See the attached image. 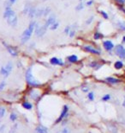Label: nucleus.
I'll return each instance as SVG.
<instances>
[{
  "mask_svg": "<svg viewBox=\"0 0 125 133\" xmlns=\"http://www.w3.org/2000/svg\"><path fill=\"white\" fill-rule=\"evenodd\" d=\"M57 21V18H56V15H54V14H52V15H51L50 16V17H48V18H47V20L46 21H45V27L46 29H48L50 26L51 25L52 23H53V22H55Z\"/></svg>",
  "mask_w": 125,
  "mask_h": 133,
  "instance_id": "obj_9",
  "label": "nucleus"
},
{
  "mask_svg": "<svg viewBox=\"0 0 125 133\" xmlns=\"http://www.w3.org/2000/svg\"><path fill=\"white\" fill-rule=\"evenodd\" d=\"M10 1L11 4H14L15 2H16V0H10Z\"/></svg>",
  "mask_w": 125,
  "mask_h": 133,
  "instance_id": "obj_49",
  "label": "nucleus"
},
{
  "mask_svg": "<svg viewBox=\"0 0 125 133\" xmlns=\"http://www.w3.org/2000/svg\"><path fill=\"white\" fill-rule=\"evenodd\" d=\"M83 49L85 51L88 52V53H91L93 55H99L101 54V51L99 50V49H96L94 48H93L92 46H89V45H87V46H84Z\"/></svg>",
  "mask_w": 125,
  "mask_h": 133,
  "instance_id": "obj_5",
  "label": "nucleus"
},
{
  "mask_svg": "<svg viewBox=\"0 0 125 133\" xmlns=\"http://www.w3.org/2000/svg\"><path fill=\"white\" fill-rule=\"evenodd\" d=\"M87 99L89 100L90 101H94V93L93 92H88L87 94Z\"/></svg>",
  "mask_w": 125,
  "mask_h": 133,
  "instance_id": "obj_32",
  "label": "nucleus"
},
{
  "mask_svg": "<svg viewBox=\"0 0 125 133\" xmlns=\"http://www.w3.org/2000/svg\"><path fill=\"white\" fill-rule=\"evenodd\" d=\"M11 3L10 0H6V1H4V6L5 9H8V8H11Z\"/></svg>",
  "mask_w": 125,
  "mask_h": 133,
  "instance_id": "obj_31",
  "label": "nucleus"
},
{
  "mask_svg": "<svg viewBox=\"0 0 125 133\" xmlns=\"http://www.w3.org/2000/svg\"><path fill=\"white\" fill-rule=\"evenodd\" d=\"M81 89H82L83 92H88V91H89V87H84Z\"/></svg>",
  "mask_w": 125,
  "mask_h": 133,
  "instance_id": "obj_46",
  "label": "nucleus"
},
{
  "mask_svg": "<svg viewBox=\"0 0 125 133\" xmlns=\"http://www.w3.org/2000/svg\"><path fill=\"white\" fill-rule=\"evenodd\" d=\"M31 8H32V7H31L30 4H27L26 5H25L24 9H23V14H24V15H28Z\"/></svg>",
  "mask_w": 125,
  "mask_h": 133,
  "instance_id": "obj_27",
  "label": "nucleus"
},
{
  "mask_svg": "<svg viewBox=\"0 0 125 133\" xmlns=\"http://www.w3.org/2000/svg\"><path fill=\"white\" fill-rule=\"evenodd\" d=\"M99 13H100V15L102 16V17L104 19H109V16L107 13L105 12V11H104V10H100L99 11Z\"/></svg>",
  "mask_w": 125,
  "mask_h": 133,
  "instance_id": "obj_34",
  "label": "nucleus"
},
{
  "mask_svg": "<svg viewBox=\"0 0 125 133\" xmlns=\"http://www.w3.org/2000/svg\"><path fill=\"white\" fill-rule=\"evenodd\" d=\"M122 43H124V44H125V35H123V37H122Z\"/></svg>",
  "mask_w": 125,
  "mask_h": 133,
  "instance_id": "obj_50",
  "label": "nucleus"
},
{
  "mask_svg": "<svg viewBox=\"0 0 125 133\" xmlns=\"http://www.w3.org/2000/svg\"><path fill=\"white\" fill-rule=\"evenodd\" d=\"M6 20H7V22H8L9 25H10L12 27H16L17 22H18V18H17V17L15 14L11 16V17H10L8 19H6Z\"/></svg>",
  "mask_w": 125,
  "mask_h": 133,
  "instance_id": "obj_6",
  "label": "nucleus"
},
{
  "mask_svg": "<svg viewBox=\"0 0 125 133\" xmlns=\"http://www.w3.org/2000/svg\"><path fill=\"white\" fill-rule=\"evenodd\" d=\"M36 10H37V9L36 8H33V7H32L30 9V10H29V12H28V17H30V18H33V17H35V16H36Z\"/></svg>",
  "mask_w": 125,
  "mask_h": 133,
  "instance_id": "obj_18",
  "label": "nucleus"
},
{
  "mask_svg": "<svg viewBox=\"0 0 125 133\" xmlns=\"http://www.w3.org/2000/svg\"><path fill=\"white\" fill-rule=\"evenodd\" d=\"M117 27L118 29H119L120 30L124 31V32H125V22H124L118 21L117 22Z\"/></svg>",
  "mask_w": 125,
  "mask_h": 133,
  "instance_id": "obj_19",
  "label": "nucleus"
},
{
  "mask_svg": "<svg viewBox=\"0 0 125 133\" xmlns=\"http://www.w3.org/2000/svg\"><path fill=\"white\" fill-rule=\"evenodd\" d=\"M118 9H119L120 10H122V12H123L124 14H125V9L123 8V5H120V6H118Z\"/></svg>",
  "mask_w": 125,
  "mask_h": 133,
  "instance_id": "obj_45",
  "label": "nucleus"
},
{
  "mask_svg": "<svg viewBox=\"0 0 125 133\" xmlns=\"http://www.w3.org/2000/svg\"><path fill=\"white\" fill-rule=\"evenodd\" d=\"M124 91H125V89H124Z\"/></svg>",
  "mask_w": 125,
  "mask_h": 133,
  "instance_id": "obj_54",
  "label": "nucleus"
},
{
  "mask_svg": "<svg viewBox=\"0 0 125 133\" xmlns=\"http://www.w3.org/2000/svg\"><path fill=\"white\" fill-rule=\"evenodd\" d=\"M4 67H5L6 70H7L9 73H11V71H12V69H13V63L10 62L6 64V66H4Z\"/></svg>",
  "mask_w": 125,
  "mask_h": 133,
  "instance_id": "obj_25",
  "label": "nucleus"
},
{
  "mask_svg": "<svg viewBox=\"0 0 125 133\" xmlns=\"http://www.w3.org/2000/svg\"><path fill=\"white\" fill-rule=\"evenodd\" d=\"M44 10H45V8L37 9V10H36L35 17H42V16H44Z\"/></svg>",
  "mask_w": 125,
  "mask_h": 133,
  "instance_id": "obj_21",
  "label": "nucleus"
},
{
  "mask_svg": "<svg viewBox=\"0 0 125 133\" xmlns=\"http://www.w3.org/2000/svg\"><path fill=\"white\" fill-rule=\"evenodd\" d=\"M89 66L91 67H93V68H95L97 70V69H99V68H100V67H102V65L100 64H99L97 62H91L90 64H89Z\"/></svg>",
  "mask_w": 125,
  "mask_h": 133,
  "instance_id": "obj_22",
  "label": "nucleus"
},
{
  "mask_svg": "<svg viewBox=\"0 0 125 133\" xmlns=\"http://www.w3.org/2000/svg\"><path fill=\"white\" fill-rule=\"evenodd\" d=\"M35 131L37 133H48V130H47L46 128L42 125L38 126V127L35 129Z\"/></svg>",
  "mask_w": 125,
  "mask_h": 133,
  "instance_id": "obj_14",
  "label": "nucleus"
},
{
  "mask_svg": "<svg viewBox=\"0 0 125 133\" xmlns=\"http://www.w3.org/2000/svg\"><path fill=\"white\" fill-rule=\"evenodd\" d=\"M68 112H69V107L67 106V105H63V111L61 112L60 116H59V118H58V120H57V124L60 123V121H62L63 118H65V117L68 115Z\"/></svg>",
  "mask_w": 125,
  "mask_h": 133,
  "instance_id": "obj_7",
  "label": "nucleus"
},
{
  "mask_svg": "<svg viewBox=\"0 0 125 133\" xmlns=\"http://www.w3.org/2000/svg\"><path fill=\"white\" fill-rule=\"evenodd\" d=\"M103 34H101L100 32H95L94 35V40H100L103 38Z\"/></svg>",
  "mask_w": 125,
  "mask_h": 133,
  "instance_id": "obj_26",
  "label": "nucleus"
},
{
  "mask_svg": "<svg viewBox=\"0 0 125 133\" xmlns=\"http://www.w3.org/2000/svg\"><path fill=\"white\" fill-rule=\"evenodd\" d=\"M15 14V11L13 10L11 8L5 9V10H4V19H8L10 17H11V16H13Z\"/></svg>",
  "mask_w": 125,
  "mask_h": 133,
  "instance_id": "obj_11",
  "label": "nucleus"
},
{
  "mask_svg": "<svg viewBox=\"0 0 125 133\" xmlns=\"http://www.w3.org/2000/svg\"><path fill=\"white\" fill-rule=\"evenodd\" d=\"M94 16H92V17H90L89 18L87 19V21H86V25H89V24H91L93 22V21H94Z\"/></svg>",
  "mask_w": 125,
  "mask_h": 133,
  "instance_id": "obj_36",
  "label": "nucleus"
},
{
  "mask_svg": "<svg viewBox=\"0 0 125 133\" xmlns=\"http://www.w3.org/2000/svg\"><path fill=\"white\" fill-rule=\"evenodd\" d=\"M5 114V109L4 107H0V118H3Z\"/></svg>",
  "mask_w": 125,
  "mask_h": 133,
  "instance_id": "obj_38",
  "label": "nucleus"
},
{
  "mask_svg": "<svg viewBox=\"0 0 125 133\" xmlns=\"http://www.w3.org/2000/svg\"><path fill=\"white\" fill-rule=\"evenodd\" d=\"M59 24H60V23H59V22L58 21H56L55 22H53V23H52L51 25L49 27V29L51 30H57V29H58V27H59Z\"/></svg>",
  "mask_w": 125,
  "mask_h": 133,
  "instance_id": "obj_24",
  "label": "nucleus"
},
{
  "mask_svg": "<svg viewBox=\"0 0 125 133\" xmlns=\"http://www.w3.org/2000/svg\"><path fill=\"white\" fill-rule=\"evenodd\" d=\"M4 125H2V127L0 128V132L4 131Z\"/></svg>",
  "mask_w": 125,
  "mask_h": 133,
  "instance_id": "obj_48",
  "label": "nucleus"
},
{
  "mask_svg": "<svg viewBox=\"0 0 125 133\" xmlns=\"http://www.w3.org/2000/svg\"><path fill=\"white\" fill-rule=\"evenodd\" d=\"M109 130L111 132V133H117V127L114 125H111L109 126Z\"/></svg>",
  "mask_w": 125,
  "mask_h": 133,
  "instance_id": "obj_30",
  "label": "nucleus"
},
{
  "mask_svg": "<svg viewBox=\"0 0 125 133\" xmlns=\"http://www.w3.org/2000/svg\"><path fill=\"white\" fill-rule=\"evenodd\" d=\"M84 7H85V5L82 4V3H80L79 4H77V6L76 7V11H81V10H82Z\"/></svg>",
  "mask_w": 125,
  "mask_h": 133,
  "instance_id": "obj_29",
  "label": "nucleus"
},
{
  "mask_svg": "<svg viewBox=\"0 0 125 133\" xmlns=\"http://www.w3.org/2000/svg\"><path fill=\"white\" fill-rule=\"evenodd\" d=\"M111 99V94H104V95L101 98V101H103V102H106V101H109Z\"/></svg>",
  "mask_w": 125,
  "mask_h": 133,
  "instance_id": "obj_28",
  "label": "nucleus"
},
{
  "mask_svg": "<svg viewBox=\"0 0 125 133\" xmlns=\"http://www.w3.org/2000/svg\"><path fill=\"white\" fill-rule=\"evenodd\" d=\"M115 1L117 2L118 4H120V5H123L125 4V0H115Z\"/></svg>",
  "mask_w": 125,
  "mask_h": 133,
  "instance_id": "obj_43",
  "label": "nucleus"
},
{
  "mask_svg": "<svg viewBox=\"0 0 125 133\" xmlns=\"http://www.w3.org/2000/svg\"><path fill=\"white\" fill-rule=\"evenodd\" d=\"M50 62H51V65H60V66L63 65V62L62 61V59H58L57 57H52L50 60Z\"/></svg>",
  "mask_w": 125,
  "mask_h": 133,
  "instance_id": "obj_13",
  "label": "nucleus"
},
{
  "mask_svg": "<svg viewBox=\"0 0 125 133\" xmlns=\"http://www.w3.org/2000/svg\"><path fill=\"white\" fill-rule=\"evenodd\" d=\"M67 60L69 61V62L71 63H75V62H78V57L75 55H69V57H67Z\"/></svg>",
  "mask_w": 125,
  "mask_h": 133,
  "instance_id": "obj_20",
  "label": "nucleus"
},
{
  "mask_svg": "<svg viewBox=\"0 0 125 133\" xmlns=\"http://www.w3.org/2000/svg\"><path fill=\"white\" fill-rule=\"evenodd\" d=\"M22 106H23L24 109H26V110H31L32 108H33V105H32V104L28 102V101L22 103Z\"/></svg>",
  "mask_w": 125,
  "mask_h": 133,
  "instance_id": "obj_23",
  "label": "nucleus"
},
{
  "mask_svg": "<svg viewBox=\"0 0 125 133\" xmlns=\"http://www.w3.org/2000/svg\"><path fill=\"white\" fill-rule=\"evenodd\" d=\"M36 24H37V22H34V21L31 22L30 23H29L28 27L24 30V32L22 33V37H21L22 43H25V42H27L29 39H30V37H32L33 31H34V30H35Z\"/></svg>",
  "mask_w": 125,
  "mask_h": 133,
  "instance_id": "obj_1",
  "label": "nucleus"
},
{
  "mask_svg": "<svg viewBox=\"0 0 125 133\" xmlns=\"http://www.w3.org/2000/svg\"><path fill=\"white\" fill-rule=\"evenodd\" d=\"M71 29H72V28H71ZM76 30H75V29H72V30H70V32H69V37H71V38H73V37H75V35H76Z\"/></svg>",
  "mask_w": 125,
  "mask_h": 133,
  "instance_id": "obj_39",
  "label": "nucleus"
},
{
  "mask_svg": "<svg viewBox=\"0 0 125 133\" xmlns=\"http://www.w3.org/2000/svg\"><path fill=\"white\" fill-rule=\"evenodd\" d=\"M4 47H5V48L7 49L8 52L10 54V55H12V56H16V55H17V51L15 50V49H14L13 47L10 46V45L4 43Z\"/></svg>",
  "mask_w": 125,
  "mask_h": 133,
  "instance_id": "obj_12",
  "label": "nucleus"
},
{
  "mask_svg": "<svg viewBox=\"0 0 125 133\" xmlns=\"http://www.w3.org/2000/svg\"><path fill=\"white\" fill-rule=\"evenodd\" d=\"M16 128H17V125H15L13 127H11V129L10 130L9 133H15V130H16Z\"/></svg>",
  "mask_w": 125,
  "mask_h": 133,
  "instance_id": "obj_41",
  "label": "nucleus"
},
{
  "mask_svg": "<svg viewBox=\"0 0 125 133\" xmlns=\"http://www.w3.org/2000/svg\"><path fill=\"white\" fill-rule=\"evenodd\" d=\"M29 95H30V97L33 99V100H36L39 98L40 94H39V92H36L35 90H33V91H31L30 92H29Z\"/></svg>",
  "mask_w": 125,
  "mask_h": 133,
  "instance_id": "obj_16",
  "label": "nucleus"
},
{
  "mask_svg": "<svg viewBox=\"0 0 125 133\" xmlns=\"http://www.w3.org/2000/svg\"><path fill=\"white\" fill-rule=\"evenodd\" d=\"M114 67L116 69H117V70L122 69V67H123V63H122V61H117V62L114 63Z\"/></svg>",
  "mask_w": 125,
  "mask_h": 133,
  "instance_id": "obj_17",
  "label": "nucleus"
},
{
  "mask_svg": "<svg viewBox=\"0 0 125 133\" xmlns=\"http://www.w3.org/2000/svg\"><path fill=\"white\" fill-rule=\"evenodd\" d=\"M16 118H17V116H16V114L14 113V112H12L10 115V119L12 122H15V120H16Z\"/></svg>",
  "mask_w": 125,
  "mask_h": 133,
  "instance_id": "obj_35",
  "label": "nucleus"
},
{
  "mask_svg": "<svg viewBox=\"0 0 125 133\" xmlns=\"http://www.w3.org/2000/svg\"><path fill=\"white\" fill-rule=\"evenodd\" d=\"M80 1H83V0H80Z\"/></svg>",
  "mask_w": 125,
  "mask_h": 133,
  "instance_id": "obj_53",
  "label": "nucleus"
},
{
  "mask_svg": "<svg viewBox=\"0 0 125 133\" xmlns=\"http://www.w3.org/2000/svg\"><path fill=\"white\" fill-rule=\"evenodd\" d=\"M10 73H9V72L6 70V68H5V67L3 66L1 67V69H0V74L1 75H3L4 78H7L9 75H10Z\"/></svg>",
  "mask_w": 125,
  "mask_h": 133,
  "instance_id": "obj_15",
  "label": "nucleus"
},
{
  "mask_svg": "<svg viewBox=\"0 0 125 133\" xmlns=\"http://www.w3.org/2000/svg\"><path fill=\"white\" fill-rule=\"evenodd\" d=\"M42 1H43V2H45V1H47V0H42Z\"/></svg>",
  "mask_w": 125,
  "mask_h": 133,
  "instance_id": "obj_52",
  "label": "nucleus"
},
{
  "mask_svg": "<svg viewBox=\"0 0 125 133\" xmlns=\"http://www.w3.org/2000/svg\"><path fill=\"white\" fill-rule=\"evenodd\" d=\"M122 125H123L125 126V119H123V120H122Z\"/></svg>",
  "mask_w": 125,
  "mask_h": 133,
  "instance_id": "obj_51",
  "label": "nucleus"
},
{
  "mask_svg": "<svg viewBox=\"0 0 125 133\" xmlns=\"http://www.w3.org/2000/svg\"><path fill=\"white\" fill-rule=\"evenodd\" d=\"M93 4H94V1H93V0H89V1H87V4H86V5H87V6H91Z\"/></svg>",
  "mask_w": 125,
  "mask_h": 133,
  "instance_id": "obj_44",
  "label": "nucleus"
},
{
  "mask_svg": "<svg viewBox=\"0 0 125 133\" xmlns=\"http://www.w3.org/2000/svg\"><path fill=\"white\" fill-rule=\"evenodd\" d=\"M103 47L106 51H111L115 48V45L110 40H106V41H104L103 42Z\"/></svg>",
  "mask_w": 125,
  "mask_h": 133,
  "instance_id": "obj_8",
  "label": "nucleus"
},
{
  "mask_svg": "<svg viewBox=\"0 0 125 133\" xmlns=\"http://www.w3.org/2000/svg\"><path fill=\"white\" fill-rule=\"evenodd\" d=\"M114 49H115L116 55H117L120 59L125 60V48H124V46H122V44L116 45Z\"/></svg>",
  "mask_w": 125,
  "mask_h": 133,
  "instance_id": "obj_3",
  "label": "nucleus"
},
{
  "mask_svg": "<svg viewBox=\"0 0 125 133\" xmlns=\"http://www.w3.org/2000/svg\"><path fill=\"white\" fill-rule=\"evenodd\" d=\"M5 87H6V82L3 80V81L0 83V91H3Z\"/></svg>",
  "mask_w": 125,
  "mask_h": 133,
  "instance_id": "obj_40",
  "label": "nucleus"
},
{
  "mask_svg": "<svg viewBox=\"0 0 125 133\" xmlns=\"http://www.w3.org/2000/svg\"><path fill=\"white\" fill-rule=\"evenodd\" d=\"M122 106L125 108V97L123 98V101H122Z\"/></svg>",
  "mask_w": 125,
  "mask_h": 133,
  "instance_id": "obj_47",
  "label": "nucleus"
},
{
  "mask_svg": "<svg viewBox=\"0 0 125 133\" xmlns=\"http://www.w3.org/2000/svg\"><path fill=\"white\" fill-rule=\"evenodd\" d=\"M51 8H50V7H45V10H44V17H47V16H48L50 13H51Z\"/></svg>",
  "mask_w": 125,
  "mask_h": 133,
  "instance_id": "obj_33",
  "label": "nucleus"
},
{
  "mask_svg": "<svg viewBox=\"0 0 125 133\" xmlns=\"http://www.w3.org/2000/svg\"><path fill=\"white\" fill-rule=\"evenodd\" d=\"M104 80H105V82H107L111 85H116V84H118V83L121 82V80H120V79L114 78V77H107V78H105Z\"/></svg>",
  "mask_w": 125,
  "mask_h": 133,
  "instance_id": "obj_10",
  "label": "nucleus"
},
{
  "mask_svg": "<svg viewBox=\"0 0 125 133\" xmlns=\"http://www.w3.org/2000/svg\"><path fill=\"white\" fill-rule=\"evenodd\" d=\"M70 30H71V26H66L65 27V29H64V31H63V32H64V34L65 35H69V32H70Z\"/></svg>",
  "mask_w": 125,
  "mask_h": 133,
  "instance_id": "obj_37",
  "label": "nucleus"
},
{
  "mask_svg": "<svg viewBox=\"0 0 125 133\" xmlns=\"http://www.w3.org/2000/svg\"><path fill=\"white\" fill-rule=\"evenodd\" d=\"M47 29L45 28V25H40V24H36L35 26V30H34V33L36 35V37H41L43 35L46 33Z\"/></svg>",
  "mask_w": 125,
  "mask_h": 133,
  "instance_id": "obj_4",
  "label": "nucleus"
},
{
  "mask_svg": "<svg viewBox=\"0 0 125 133\" xmlns=\"http://www.w3.org/2000/svg\"><path fill=\"white\" fill-rule=\"evenodd\" d=\"M25 77H26L27 83H28V85L32 86V87H38V86L40 85V82L38 81V80L33 77V74H32V67H29L28 70H27Z\"/></svg>",
  "mask_w": 125,
  "mask_h": 133,
  "instance_id": "obj_2",
  "label": "nucleus"
},
{
  "mask_svg": "<svg viewBox=\"0 0 125 133\" xmlns=\"http://www.w3.org/2000/svg\"><path fill=\"white\" fill-rule=\"evenodd\" d=\"M58 133H69V130L68 129V128H64V129L59 130Z\"/></svg>",
  "mask_w": 125,
  "mask_h": 133,
  "instance_id": "obj_42",
  "label": "nucleus"
}]
</instances>
